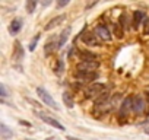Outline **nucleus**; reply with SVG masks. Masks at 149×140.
<instances>
[{"instance_id": "11", "label": "nucleus", "mask_w": 149, "mask_h": 140, "mask_svg": "<svg viewBox=\"0 0 149 140\" xmlns=\"http://www.w3.org/2000/svg\"><path fill=\"white\" fill-rule=\"evenodd\" d=\"M25 55V51H24V47L21 45L19 41H15V48H13V60L15 61H21Z\"/></svg>"}, {"instance_id": "33", "label": "nucleus", "mask_w": 149, "mask_h": 140, "mask_svg": "<svg viewBox=\"0 0 149 140\" xmlns=\"http://www.w3.org/2000/svg\"><path fill=\"white\" fill-rule=\"evenodd\" d=\"M148 98H149V94H148Z\"/></svg>"}, {"instance_id": "21", "label": "nucleus", "mask_w": 149, "mask_h": 140, "mask_svg": "<svg viewBox=\"0 0 149 140\" xmlns=\"http://www.w3.org/2000/svg\"><path fill=\"white\" fill-rule=\"evenodd\" d=\"M25 6H26V12L28 13H34L35 8H37V2L35 0H28V2L25 3Z\"/></svg>"}, {"instance_id": "32", "label": "nucleus", "mask_w": 149, "mask_h": 140, "mask_svg": "<svg viewBox=\"0 0 149 140\" xmlns=\"http://www.w3.org/2000/svg\"><path fill=\"white\" fill-rule=\"evenodd\" d=\"M25 140H32V139H25Z\"/></svg>"}, {"instance_id": "25", "label": "nucleus", "mask_w": 149, "mask_h": 140, "mask_svg": "<svg viewBox=\"0 0 149 140\" xmlns=\"http://www.w3.org/2000/svg\"><path fill=\"white\" fill-rule=\"evenodd\" d=\"M0 96H2V99L8 96V91H6V86L3 83H0Z\"/></svg>"}, {"instance_id": "15", "label": "nucleus", "mask_w": 149, "mask_h": 140, "mask_svg": "<svg viewBox=\"0 0 149 140\" xmlns=\"http://www.w3.org/2000/svg\"><path fill=\"white\" fill-rule=\"evenodd\" d=\"M79 57L82 61H97V58H98L97 54H94L92 51H86V50H81Z\"/></svg>"}, {"instance_id": "13", "label": "nucleus", "mask_w": 149, "mask_h": 140, "mask_svg": "<svg viewBox=\"0 0 149 140\" xmlns=\"http://www.w3.org/2000/svg\"><path fill=\"white\" fill-rule=\"evenodd\" d=\"M22 25H24V22H22V19H21V18L13 19V21L10 22V25H9V32H10L12 35H16V34L21 31Z\"/></svg>"}, {"instance_id": "5", "label": "nucleus", "mask_w": 149, "mask_h": 140, "mask_svg": "<svg viewBox=\"0 0 149 140\" xmlns=\"http://www.w3.org/2000/svg\"><path fill=\"white\" fill-rule=\"evenodd\" d=\"M132 104H133V112H136V114H140V112H143L145 111V101H143V98L140 96V95H134V96H132Z\"/></svg>"}, {"instance_id": "20", "label": "nucleus", "mask_w": 149, "mask_h": 140, "mask_svg": "<svg viewBox=\"0 0 149 140\" xmlns=\"http://www.w3.org/2000/svg\"><path fill=\"white\" fill-rule=\"evenodd\" d=\"M56 50H57V44H56V42H48V44H45V48H44L45 55H50V54L54 53Z\"/></svg>"}, {"instance_id": "31", "label": "nucleus", "mask_w": 149, "mask_h": 140, "mask_svg": "<svg viewBox=\"0 0 149 140\" xmlns=\"http://www.w3.org/2000/svg\"><path fill=\"white\" fill-rule=\"evenodd\" d=\"M145 133H146V134H149V127H148V128L145 130Z\"/></svg>"}, {"instance_id": "14", "label": "nucleus", "mask_w": 149, "mask_h": 140, "mask_svg": "<svg viewBox=\"0 0 149 140\" xmlns=\"http://www.w3.org/2000/svg\"><path fill=\"white\" fill-rule=\"evenodd\" d=\"M145 19H146L145 12H142V10H134V12H133V28L137 29L139 25H140V22L145 21Z\"/></svg>"}, {"instance_id": "17", "label": "nucleus", "mask_w": 149, "mask_h": 140, "mask_svg": "<svg viewBox=\"0 0 149 140\" xmlns=\"http://www.w3.org/2000/svg\"><path fill=\"white\" fill-rule=\"evenodd\" d=\"M0 137H2V139H10L12 137V130L6 125V124H0Z\"/></svg>"}, {"instance_id": "8", "label": "nucleus", "mask_w": 149, "mask_h": 140, "mask_svg": "<svg viewBox=\"0 0 149 140\" xmlns=\"http://www.w3.org/2000/svg\"><path fill=\"white\" fill-rule=\"evenodd\" d=\"M100 67L98 61H82L76 66V70H82V72H95Z\"/></svg>"}, {"instance_id": "22", "label": "nucleus", "mask_w": 149, "mask_h": 140, "mask_svg": "<svg viewBox=\"0 0 149 140\" xmlns=\"http://www.w3.org/2000/svg\"><path fill=\"white\" fill-rule=\"evenodd\" d=\"M38 41H40V35L37 34V35H35L34 38H32V41L29 42V51H34V50H35V47H37Z\"/></svg>"}, {"instance_id": "26", "label": "nucleus", "mask_w": 149, "mask_h": 140, "mask_svg": "<svg viewBox=\"0 0 149 140\" xmlns=\"http://www.w3.org/2000/svg\"><path fill=\"white\" fill-rule=\"evenodd\" d=\"M143 25H145L143 34H145V35H149V19H145V21H143Z\"/></svg>"}, {"instance_id": "2", "label": "nucleus", "mask_w": 149, "mask_h": 140, "mask_svg": "<svg viewBox=\"0 0 149 140\" xmlns=\"http://www.w3.org/2000/svg\"><path fill=\"white\" fill-rule=\"evenodd\" d=\"M37 94H38V96L41 98V101L45 104V105H48L50 108H53V110H58V105L56 104V101L53 99V96L44 89V88H37Z\"/></svg>"}, {"instance_id": "16", "label": "nucleus", "mask_w": 149, "mask_h": 140, "mask_svg": "<svg viewBox=\"0 0 149 140\" xmlns=\"http://www.w3.org/2000/svg\"><path fill=\"white\" fill-rule=\"evenodd\" d=\"M111 98H110V94L105 91L102 95H100L97 99H95V102H94V108H100V107H102V105H105L108 101H110Z\"/></svg>"}, {"instance_id": "3", "label": "nucleus", "mask_w": 149, "mask_h": 140, "mask_svg": "<svg viewBox=\"0 0 149 140\" xmlns=\"http://www.w3.org/2000/svg\"><path fill=\"white\" fill-rule=\"evenodd\" d=\"M74 78H76L79 82H91V83H95L94 80L98 79V73L97 72H82V70H76L74 72Z\"/></svg>"}, {"instance_id": "1", "label": "nucleus", "mask_w": 149, "mask_h": 140, "mask_svg": "<svg viewBox=\"0 0 149 140\" xmlns=\"http://www.w3.org/2000/svg\"><path fill=\"white\" fill-rule=\"evenodd\" d=\"M105 92V85L104 83H98V82H95V83H91L89 85V88L86 89V98H98L100 95H102Z\"/></svg>"}, {"instance_id": "27", "label": "nucleus", "mask_w": 149, "mask_h": 140, "mask_svg": "<svg viewBox=\"0 0 149 140\" xmlns=\"http://www.w3.org/2000/svg\"><path fill=\"white\" fill-rule=\"evenodd\" d=\"M66 5H69V0H64V2H57V8H64Z\"/></svg>"}, {"instance_id": "28", "label": "nucleus", "mask_w": 149, "mask_h": 140, "mask_svg": "<svg viewBox=\"0 0 149 140\" xmlns=\"http://www.w3.org/2000/svg\"><path fill=\"white\" fill-rule=\"evenodd\" d=\"M19 123H21V124H24V125H28V127H31V124H29L28 121H24V120H21Z\"/></svg>"}, {"instance_id": "24", "label": "nucleus", "mask_w": 149, "mask_h": 140, "mask_svg": "<svg viewBox=\"0 0 149 140\" xmlns=\"http://www.w3.org/2000/svg\"><path fill=\"white\" fill-rule=\"evenodd\" d=\"M54 72H56L57 75H61V73H63V61H61V60L57 61V67H56Z\"/></svg>"}, {"instance_id": "19", "label": "nucleus", "mask_w": 149, "mask_h": 140, "mask_svg": "<svg viewBox=\"0 0 149 140\" xmlns=\"http://www.w3.org/2000/svg\"><path fill=\"white\" fill-rule=\"evenodd\" d=\"M114 35H116L118 40H121V38L124 37V29H123V26H121L118 22L114 24Z\"/></svg>"}, {"instance_id": "10", "label": "nucleus", "mask_w": 149, "mask_h": 140, "mask_svg": "<svg viewBox=\"0 0 149 140\" xmlns=\"http://www.w3.org/2000/svg\"><path fill=\"white\" fill-rule=\"evenodd\" d=\"M70 26H67V28H64L63 31H61V34L58 35V40L56 41V44H57V50H60L64 44H66V41H67V38H69V35H70Z\"/></svg>"}, {"instance_id": "30", "label": "nucleus", "mask_w": 149, "mask_h": 140, "mask_svg": "<svg viewBox=\"0 0 149 140\" xmlns=\"http://www.w3.org/2000/svg\"><path fill=\"white\" fill-rule=\"evenodd\" d=\"M67 140H81V139H76V137H70V136H69V137H67Z\"/></svg>"}, {"instance_id": "12", "label": "nucleus", "mask_w": 149, "mask_h": 140, "mask_svg": "<svg viewBox=\"0 0 149 140\" xmlns=\"http://www.w3.org/2000/svg\"><path fill=\"white\" fill-rule=\"evenodd\" d=\"M64 19H66V15L56 16V18H53V19H51V21H50V22H48V24L44 26V29H45V31H51V29H54L57 25H60V24H61Z\"/></svg>"}, {"instance_id": "7", "label": "nucleus", "mask_w": 149, "mask_h": 140, "mask_svg": "<svg viewBox=\"0 0 149 140\" xmlns=\"http://www.w3.org/2000/svg\"><path fill=\"white\" fill-rule=\"evenodd\" d=\"M37 115L44 121V123H47V124H50V125H53V127H56V128H58V130H61V131H64L66 128H64V125L63 124H60L56 118H53V117H50V115H45V114H42V112H37Z\"/></svg>"}, {"instance_id": "18", "label": "nucleus", "mask_w": 149, "mask_h": 140, "mask_svg": "<svg viewBox=\"0 0 149 140\" xmlns=\"http://www.w3.org/2000/svg\"><path fill=\"white\" fill-rule=\"evenodd\" d=\"M63 102L67 108H72L73 107V96L70 95V92H63Z\"/></svg>"}, {"instance_id": "23", "label": "nucleus", "mask_w": 149, "mask_h": 140, "mask_svg": "<svg viewBox=\"0 0 149 140\" xmlns=\"http://www.w3.org/2000/svg\"><path fill=\"white\" fill-rule=\"evenodd\" d=\"M118 24L123 26V29L126 31L127 28H129V25H127V22H126V13H121L120 15V19H118Z\"/></svg>"}, {"instance_id": "4", "label": "nucleus", "mask_w": 149, "mask_h": 140, "mask_svg": "<svg viewBox=\"0 0 149 140\" xmlns=\"http://www.w3.org/2000/svg\"><path fill=\"white\" fill-rule=\"evenodd\" d=\"M95 35L97 37H100L102 41H111V34H110V29L104 25V24H100V25H97V28H95Z\"/></svg>"}, {"instance_id": "29", "label": "nucleus", "mask_w": 149, "mask_h": 140, "mask_svg": "<svg viewBox=\"0 0 149 140\" xmlns=\"http://www.w3.org/2000/svg\"><path fill=\"white\" fill-rule=\"evenodd\" d=\"M50 3H51V2H50V0H47V2H42V5H44V6H48Z\"/></svg>"}, {"instance_id": "9", "label": "nucleus", "mask_w": 149, "mask_h": 140, "mask_svg": "<svg viewBox=\"0 0 149 140\" xmlns=\"http://www.w3.org/2000/svg\"><path fill=\"white\" fill-rule=\"evenodd\" d=\"M82 35V41L89 45V47H100V41L97 38V35H94V32H86V34H81Z\"/></svg>"}, {"instance_id": "6", "label": "nucleus", "mask_w": 149, "mask_h": 140, "mask_svg": "<svg viewBox=\"0 0 149 140\" xmlns=\"http://www.w3.org/2000/svg\"><path fill=\"white\" fill-rule=\"evenodd\" d=\"M133 111V104H132V98H126L123 101V104L120 105V111H118V115L121 118H126L129 117V112Z\"/></svg>"}]
</instances>
